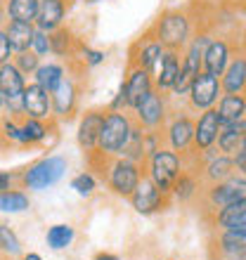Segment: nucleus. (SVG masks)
Returning a JSON list of instances; mask_svg holds the SVG:
<instances>
[{
  "label": "nucleus",
  "mask_w": 246,
  "mask_h": 260,
  "mask_svg": "<svg viewBox=\"0 0 246 260\" xmlns=\"http://www.w3.org/2000/svg\"><path fill=\"white\" fill-rule=\"evenodd\" d=\"M151 31L166 50H180L190 38V19L180 10H168L157 19Z\"/></svg>",
  "instance_id": "1"
},
{
  "label": "nucleus",
  "mask_w": 246,
  "mask_h": 260,
  "mask_svg": "<svg viewBox=\"0 0 246 260\" xmlns=\"http://www.w3.org/2000/svg\"><path fill=\"white\" fill-rule=\"evenodd\" d=\"M130 133H133V123L130 118L121 111H109L107 114V121H104L102 135H100V144H97V151L102 154H121L126 142L130 140Z\"/></svg>",
  "instance_id": "2"
},
{
  "label": "nucleus",
  "mask_w": 246,
  "mask_h": 260,
  "mask_svg": "<svg viewBox=\"0 0 246 260\" xmlns=\"http://www.w3.org/2000/svg\"><path fill=\"white\" fill-rule=\"evenodd\" d=\"M149 178L157 182L161 192L168 194L180 178V156L171 149L154 151L149 158Z\"/></svg>",
  "instance_id": "3"
},
{
  "label": "nucleus",
  "mask_w": 246,
  "mask_h": 260,
  "mask_svg": "<svg viewBox=\"0 0 246 260\" xmlns=\"http://www.w3.org/2000/svg\"><path fill=\"white\" fill-rule=\"evenodd\" d=\"M64 173H67V158L48 156L38 161V164H34L24 173V185L28 189H45V187L59 182Z\"/></svg>",
  "instance_id": "4"
},
{
  "label": "nucleus",
  "mask_w": 246,
  "mask_h": 260,
  "mask_svg": "<svg viewBox=\"0 0 246 260\" xmlns=\"http://www.w3.org/2000/svg\"><path fill=\"white\" fill-rule=\"evenodd\" d=\"M24 74L14 64H3L0 67V95H3V104L10 107L12 114L24 111Z\"/></svg>",
  "instance_id": "5"
},
{
  "label": "nucleus",
  "mask_w": 246,
  "mask_h": 260,
  "mask_svg": "<svg viewBox=\"0 0 246 260\" xmlns=\"http://www.w3.org/2000/svg\"><path fill=\"white\" fill-rule=\"evenodd\" d=\"M107 180H109V187L121 197H133V192L140 185V166L130 158H116L114 164L109 166V173H107Z\"/></svg>",
  "instance_id": "6"
},
{
  "label": "nucleus",
  "mask_w": 246,
  "mask_h": 260,
  "mask_svg": "<svg viewBox=\"0 0 246 260\" xmlns=\"http://www.w3.org/2000/svg\"><path fill=\"white\" fill-rule=\"evenodd\" d=\"M164 52H166V48L157 41L154 31L149 28L142 38H137L133 43V48H130V67H142L147 71H151L154 64L164 57Z\"/></svg>",
  "instance_id": "7"
},
{
  "label": "nucleus",
  "mask_w": 246,
  "mask_h": 260,
  "mask_svg": "<svg viewBox=\"0 0 246 260\" xmlns=\"http://www.w3.org/2000/svg\"><path fill=\"white\" fill-rule=\"evenodd\" d=\"M223 90V83L218 81V76L208 74V71H201L197 76V81L190 90V102L194 109H211L213 104L218 102V95Z\"/></svg>",
  "instance_id": "8"
},
{
  "label": "nucleus",
  "mask_w": 246,
  "mask_h": 260,
  "mask_svg": "<svg viewBox=\"0 0 246 260\" xmlns=\"http://www.w3.org/2000/svg\"><path fill=\"white\" fill-rule=\"evenodd\" d=\"M154 90V78H151V71L142 67H130L128 78H126V92H128V107L137 109L140 104L151 95Z\"/></svg>",
  "instance_id": "9"
},
{
  "label": "nucleus",
  "mask_w": 246,
  "mask_h": 260,
  "mask_svg": "<svg viewBox=\"0 0 246 260\" xmlns=\"http://www.w3.org/2000/svg\"><path fill=\"white\" fill-rule=\"evenodd\" d=\"M180 71H182V64H180L178 50H166L164 57H161V59L154 64V69H151L154 85H157L159 90H173Z\"/></svg>",
  "instance_id": "10"
},
{
  "label": "nucleus",
  "mask_w": 246,
  "mask_h": 260,
  "mask_svg": "<svg viewBox=\"0 0 246 260\" xmlns=\"http://www.w3.org/2000/svg\"><path fill=\"white\" fill-rule=\"evenodd\" d=\"M220 128H223V121H220L218 109H206L201 114V118H199L197 130H194V144H197V149H201V151L211 149L213 144L218 142Z\"/></svg>",
  "instance_id": "11"
},
{
  "label": "nucleus",
  "mask_w": 246,
  "mask_h": 260,
  "mask_svg": "<svg viewBox=\"0 0 246 260\" xmlns=\"http://www.w3.org/2000/svg\"><path fill=\"white\" fill-rule=\"evenodd\" d=\"M52 111V92L34 83L26 85L24 90V114H28V118H48Z\"/></svg>",
  "instance_id": "12"
},
{
  "label": "nucleus",
  "mask_w": 246,
  "mask_h": 260,
  "mask_svg": "<svg viewBox=\"0 0 246 260\" xmlns=\"http://www.w3.org/2000/svg\"><path fill=\"white\" fill-rule=\"evenodd\" d=\"M104 121H107V114L95 109V111H88V114L83 116L81 125H78V144H81L88 154L95 151L97 144H100V135H102Z\"/></svg>",
  "instance_id": "13"
},
{
  "label": "nucleus",
  "mask_w": 246,
  "mask_h": 260,
  "mask_svg": "<svg viewBox=\"0 0 246 260\" xmlns=\"http://www.w3.org/2000/svg\"><path fill=\"white\" fill-rule=\"evenodd\" d=\"M208 199L218 208H225L234 201H241V199H246V178H230L225 182H216L211 187V192H208Z\"/></svg>",
  "instance_id": "14"
},
{
  "label": "nucleus",
  "mask_w": 246,
  "mask_h": 260,
  "mask_svg": "<svg viewBox=\"0 0 246 260\" xmlns=\"http://www.w3.org/2000/svg\"><path fill=\"white\" fill-rule=\"evenodd\" d=\"M130 201H133V206H135L137 213H154L161 206V201H164V192L157 187V182L151 178H142L140 180V185H137V189L133 192V197H130Z\"/></svg>",
  "instance_id": "15"
},
{
  "label": "nucleus",
  "mask_w": 246,
  "mask_h": 260,
  "mask_svg": "<svg viewBox=\"0 0 246 260\" xmlns=\"http://www.w3.org/2000/svg\"><path fill=\"white\" fill-rule=\"evenodd\" d=\"M244 135H246V121H234V123H223L218 137V147L227 156H237L244 147Z\"/></svg>",
  "instance_id": "16"
},
{
  "label": "nucleus",
  "mask_w": 246,
  "mask_h": 260,
  "mask_svg": "<svg viewBox=\"0 0 246 260\" xmlns=\"http://www.w3.org/2000/svg\"><path fill=\"white\" fill-rule=\"evenodd\" d=\"M137 121L144 125V128H157L159 123H164L166 118V104H164V97L159 95L157 90H151V95L144 100L140 107H137Z\"/></svg>",
  "instance_id": "17"
},
{
  "label": "nucleus",
  "mask_w": 246,
  "mask_h": 260,
  "mask_svg": "<svg viewBox=\"0 0 246 260\" xmlns=\"http://www.w3.org/2000/svg\"><path fill=\"white\" fill-rule=\"evenodd\" d=\"M64 14H67L64 0H41V10H38L36 26L43 28V31H48V34H52V31L62 28Z\"/></svg>",
  "instance_id": "18"
},
{
  "label": "nucleus",
  "mask_w": 246,
  "mask_h": 260,
  "mask_svg": "<svg viewBox=\"0 0 246 260\" xmlns=\"http://www.w3.org/2000/svg\"><path fill=\"white\" fill-rule=\"evenodd\" d=\"M194 130L197 125L192 123L190 116H178L168 128V142L175 151H187L190 144L194 142Z\"/></svg>",
  "instance_id": "19"
},
{
  "label": "nucleus",
  "mask_w": 246,
  "mask_h": 260,
  "mask_svg": "<svg viewBox=\"0 0 246 260\" xmlns=\"http://www.w3.org/2000/svg\"><path fill=\"white\" fill-rule=\"evenodd\" d=\"M230 67V48L225 41H211L208 50L204 55V71L213 76H223L225 69Z\"/></svg>",
  "instance_id": "20"
},
{
  "label": "nucleus",
  "mask_w": 246,
  "mask_h": 260,
  "mask_svg": "<svg viewBox=\"0 0 246 260\" xmlns=\"http://www.w3.org/2000/svg\"><path fill=\"white\" fill-rule=\"evenodd\" d=\"M223 90L227 95H239L246 90V59L237 57L230 62V67L225 69V76H223Z\"/></svg>",
  "instance_id": "21"
},
{
  "label": "nucleus",
  "mask_w": 246,
  "mask_h": 260,
  "mask_svg": "<svg viewBox=\"0 0 246 260\" xmlns=\"http://www.w3.org/2000/svg\"><path fill=\"white\" fill-rule=\"evenodd\" d=\"M74 107H76V88L69 78H64L59 88L52 92V109H55L57 116L69 118L71 111H74Z\"/></svg>",
  "instance_id": "22"
},
{
  "label": "nucleus",
  "mask_w": 246,
  "mask_h": 260,
  "mask_svg": "<svg viewBox=\"0 0 246 260\" xmlns=\"http://www.w3.org/2000/svg\"><path fill=\"white\" fill-rule=\"evenodd\" d=\"M5 10L12 21H24V24H34L38 19V10H41V0H7Z\"/></svg>",
  "instance_id": "23"
},
{
  "label": "nucleus",
  "mask_w": 246,
  "mask_h": 260,
  "mask_svg": "<svg viewBox=\"0 0 246 260\" xmlns=\"http://www.w3.org/2000/svg\"><path fill=\"white\" fill-rule=\"evenodd\" d=\"M10 41H12V48L17 52H26L28 48H34V36L36 28L31 24H24V21H10V26H5Z\"/></svg>",
  "instance_id": "24"
},
{
  "label": "nucleus",
  "mask_w": 246,
  "mask_h": 260,
  "mask_svg": "<svg viewBox=\"0 0 246 260\" xmlns=\"http://www.w3.org/2000/svg\"><path fill=\"white\" fill-rule=\"evenodd\" d=\"M216 222H218L223 230H234V227L246 225V199L220 208V213L216 215Z\"/></svg>",
  "instance_id": "25"
},
{
  "label": "nucleus",
  "mask_w": 246,
  "mask_h": 260,
  "mask_svg": "<svg viewBox=\"0 0 246 260\" xmlns=\"http://www.w3.org/2000/svg\"><path fill=\"white\" fill-rule=\"evenodd\" d=\"M218 114L223 123H234L246 116V100L241 95H225L218 104Z\"/></svg>",
  "instance_id": "26"
},
{
  "label": "nucleus",
  "mask_w": 246,
  "mask_h": 260,
  "mask_svg": "<svg viewBox=\"0 0 246 260\" xmlns=\"http://www.w3.org/2000/svg\"><path fill=\"white\" fill-rule=\"evenodd\" d=\"M234 156H227V154H223V156H216L208 164V168H206V178L211 180L213 185L216 182H225V180L232 178V173H234Z\"/></svg>",
  "instance_id": "27"
},
{
  "label": "nucleus",
  "mask_w": 246,
  "mask_h": 260,
  "mask_svg": "<svg viewBox=\"0 0 246 260\" xmlns=\"http://www.w3.org/2000/svg\"><path fill=\"white\" fill-rule=\"evenodd\" d=\"M64 81V71H62L59 64H43L38 71H36V83L43 85L48 92H55L57 88Z\"/></svg>",
  "instance_id": "28"
},
{
  "label": "nucleus",
  "mask_w": 246,
  "mask_h": 260,
  "mask_svg": "<svg viewBox=\"0 0 246 260\" xmlns=\"http://www.w3.org/2000/svg\"><path fill=\"white\" fill-rule=\"evenodd\" d=\"M45 241H48L50 248L62 251V248H67L74 241V230L69 225H52L48 230V234H45Z\"/></svg>",
  "instance_id": "29"
},
{
  "label": "nucleus",
  "mask_w": 246,
  "mask_h": 260,
  "mask_svg": "<svg viewBox=\"0 0 246 260\" xmlns=\"http://www.w3.org/2000/svg\"><path fill=\"white\" fill-rule=\"evenodd\" d=\"M48 135V128L43 125L41 118H26L21 125V144H34V142H43Z\"/></svg>",
  "instance_id": "30"
},
{
  "label": "nucleus",
  "mask_w": 246,
  "mask_h": 260,
  "mask_svg": "<svg viewBox=\"0 0 246 260\" xmlns=\"http://www.w3.org/2000/svg\"><path fill=\"white\" fill-rule=\"evenodd\" d=\"M0 208L5 213H19L28 208V199L21 192H3L0 194Z\"/></svg>",
  "instance_id": "31"
},
{
  "label": "nucleus",
  "mask_w": 246,
  "mask_h": 260,
  "mask_svg": "<svg viewBox=\"0 0 246 260\" xmlns=\"http://www.w3.org/2000/svg\"><path fill=\"white\" fill-rule=\"evenodd\" d=\"M38 59H41V55H36V52H31V50H26V52H17V57H14V67L19 69L24 76L36 74V71L41 69Z\"/></svg>",
  "instance_id": "32"
},
{
  "label": "nucleus",
  "mask_w": 246,
  "mask_h": 260,
  "mask_svg": "<svg viewBox=\"0 0 246 260\" xmlns=\"http://www.w3.org/2000/svg\"><path fill=\"white\" fill-rule=\"evenodd\" d=\"M175 197L178 199H190L192 194H194V189H197V182H194V178L192 175H187V173H180L178 182H175Z\"/></svg>",
  "instance_id": "33"
},
{
  "label": "nucleus",
  "mask_w": 246,
  "mask_h": 260,
  "mask_svg": "<svg viewBox=\"0 0 246 260\" xmlns=\"http://www.w3.org/2000/svg\"><path fill=\"white\" fill-rule=\"evenodd\" d=\"M34 52L36 55H48L52 52V36L43 28H36V36H34Z\"/></svg>",
  "instance_id": "34"
},
{
  "label": "nucleus",
  "mask_w": 246,
  "mask_h": 260,
  "mask_svg": "<svg viewBox=\"0 0 246 260\" xmlns=\"http://www.w3.org/2000/svg\"><path fill=\"white\" fill-rule=\"evenodd\" d=\"M71 187H74L81 197H90L93 189H95V178H93L90 173H81V175H76V178L71 180Z\"/></svg>",
  "instance_id": "35"
},
{
  "label": "nucleus",
  "mask_w": 246,
  "mask_h": 260,
  "mask_svg": "<svg viewBox=\"0 0 246 260\" xmlns=\"http://www.w3.org/2000/svg\"><path fill=\"white\" fill-rule=\"evenodd\" d=\"M52 52L55 55H59V57H64L69 52V31L67 28H57V31H52Z\"/></svg>",
  "instance_id": "36"
},
{
  "label": "nucleus",
  "mask_w": 246,
  "mask_h": 260,
  "mask_svg": "<svg viewBox=\"0 0 246 260\" xmlns=\"http://www.w3.org/2000/svg\"><path fill=\"white\" fill-rule=\"evenodd\" d=\"M0 241H3V251L5 253H19V241L12 234V230L7 225H0Z\"/></svg>",
  "instance_id": "37"
},
{
  "label": "nucleus",
  "mask_w": 246,
  "mask_h": 260,
  "mask_svg": "<svg viewBox=\"0 0 246 260\" xmlns=\"http://www.w3.org/2000/svg\"><path fill=\"white\" fill-rule=\"evenodd\" d=\"M12 41H10V36H7V31L3 28V34H0V62L7 64L10 62V57H12Z\"/></svg>",
  "instance_id": "38"
},
{
  "label": "nucleus",
  "mask_w": 246,
  "mask_h": 260,
  "mask_svg": "<svg viewBox=\"0 0 246 260\" xmlns=\"http://www.w3.org/2000/svg\"><path fill=\"white\" fill-rule=\"evenodd\" d=\"M3 130H5V135L10 137V140H17V142H21V128H17L12 121H5V123H3Z\"/></svg>",
  "instance_id": "39"
},
{
  "label": "nucleus",
  "mask_w": 246,
  "mask_h": 260,
  "mask_svg": "<svg viewBox=\"0 0 246 260\" xmlns=\"http://www.w3.org/2000/svg\"><path fill=\"white\" fill-rule=\"evenodd\" d=\"M234 166L239 168V173H241V175H244V178H246V149H241L239 154L234 156Z\"/></svg>",
  "instance_id": "40"
},
{
  "label": "nucleus",
  "mask_w": 246,
  "mask_h": 260,
  "mask_svg": "<svg viewBox=\"0 0 246 260\" xmlns=\"http://www.w3.org/2000/svg\"><path fill=\"white\" fill-rule=\"evenodd\" d=\"M85 57H88V64H100L102 62V52H95V50H88L85 48Z\"/></svg>",
  "instance_id": "41"
},
{
  "label": "nucleus",
  "mask_w": 246,
  "mask_h": 260,
  "mask_svg": "<svg viewBox=\"0 0 246 260\" xmlns=\"http://www.w3.org/2000/svg\"><path fill=\"white\" fill-rule=\"evenodd\" d=\"M0 189L3 192H10V173L3 171V175H0Z\"/></svg>",
  "instance_id": "42"
},
{
  "label": "nucleus",
  "mask_w": 246,
  "mask_h": 260,
  "mask_svg": "<svg viewBox=\"0 0 246 260\" xmlns=\"http://www.w3.org/2000/svg\"><path fill=\"white\" fill-rule=\"evenodd\" d=\"M227 232H232L234 237H241V239H246V225H241V227H234V230H227Z\"/></svg>",
  "instance_id": "43"
},
{
  "label": "nucleus",
  "mask_w": 246,
  "mask_h": 260,
  "mask_svg": "<svg viewBox=\"0 0 246 260\" xmlns=\"http://www.w3.org/2000/svg\"><path fill=\"white\" fill-rule=\"evenodd\" d=\"M95 260H118V258L116 255H111V253H100Z\"/></svg>",
  "instance_id": "44"
},
{
  "label": "nucleus",
  "mask_w": 246,
  "mask_h": 260,
  "mask_svg": "<svg viewBox=\"0 0 246 260\" xmlns=\"http://www.w3.org/2000/svg\"><path fill=\"white\" fill-rule=\"evenodd\" d=\"M24 260H43V258H41V255H38V253H28Z\"/></svg>",
  "instance_id": "45"
},
{
  "label": "nucleus",
  "mask_w": 246,
  "mask_h": 260,
  "mask_svg": "<svg viewBox=\"0 0 246 260\" xmlns=\"http://www.w3.org/2000/svg\"><path fill=\"white\" fill-rule=\"evenodd\" d=\"M241 149H246V135H244V147H241Z\"/></svg>",
  "instance_id": "46"
},
{
  "label": "nucleus",
  "mask_w": 246,
  "mask_h": 260,
  "mask_svg": "<svg viewBox=\"0 0 246 260\" xmlns=\"http://www.w3.org/2000/svg\"><path fill=\"white\" fill-rule=\"evenodd\" d=\"M244 59H246V57H244Z\"/></svg>",
  "instance_id": "47"
}]
</instances>
